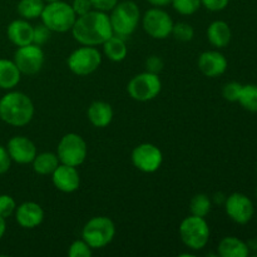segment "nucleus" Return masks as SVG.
I'll return each instance as SVG.
<instances>
[{
  "instance_id": "nucleus-37",
  "label": "nucleus",
  "mask_w": 257,
  "mask_h": 257,
  "mask_svg": "<svg viewBox=\"0 0 257 257\" xmlns=\"http://www.w3.org/2000/svg\"><path fill=\"white\" fill-rule=\"evenodd\" d=\"M92 7L94 10H99V12H110L115 5L118 4V0H90Z\"/></svg>"
},
{
  "instance_id": "nucleus-22",
  "label": "nucleus",
  "mask_w": 257,
  "mask_h": 257,
  "mask_svg": "<svg viewBox=\"0 0 257 257\" xmlns=\"http://www.w3.org/2000/svg\"><path fill=\"white\" fill-rule=\"evenodd\" d=\"M22 73L18 69L14 60L0 59V88L13 89L20 82Z\"/></svg>"
},
{
  "instance_id": "nucleus-15",
  "label": "nucleus",
  "mask_w": 257,
  "mask_h": 257,
  "mask_svg": "<svg viewBox=\"0 0 257 257\" xmlns=\"http://www.w3.org/2000/svg\"><path fill=\"white\" fill-rule=\"evenodd\" d=\"M53 185L64 193H72L79 188L80 177L77 167L68 165H59L52 173Z\"/></svg>"
},
{
  "instance_id": "nucleus-12",
  "label": "nucleus",
  "mask_w": 257,
  "mask_h": 257,
  "mask_svg": "<svg viewBox=\"0 0 257 257\" xmlns=\"http://www.w3.org/2000/svg\"><path fill=\"white\" fill-rule=\"evenodd\" d=\"M132 162L137 170L145 173H153L163 162L162 152L152 143H142L132 152Z\"/></svg>"
},
{
  "instance_id": "nucleus-29",
  "label": "nucleus",
  "mask_w": 257,
  "mask_h": 257,
  "mask_svg": "<svg viewBox=\"0 0 257 257\" xmlns=\"http://www.w3.org/2000/svg\"><path fill=\"white\" fill-rule=\"evenodd\" d=\"M171 34H173V37L177 40H180V42H190V40L193 39L195 30H193V28L188 23L180 22L177 24H173Z\"/></svg>"
},
{
  "instance_id": "nucleus-10",
  "label": "nucleus",
  "mask_w": 257,
  "mask_h": 257,
  "mask_svg": "<svg viewBox=\"0 0 257 257\" xmlns=\"http://www.w3.org/2000/svg\"><path fill=\"white\" fill-rule=\"evenodd\" d=\"M14 63L22 74L34 75L40 72L44 64V52L40 45L34 43L24 47H18L14 54Z\"/></svg>"
},
{
  "instance_id": "nucleus-4",
  "label": "nucleus",
  "mask_w": 257,
  "mask_h": 257,
  "mask_svg": "<svg viewBox=\"0 0 257 257\" xmlns=\"http://www.w3.org/2000/svg\"><path fill=\"white\" fill-rule=\"evenodd\" d=\"M40 18L43 24L47 25L52 32L65 33L72 30L77 20V14L73 10L72 5L62 0H57L45 5Z\"/></svg>"
},
{
  "instance_id": "nucleus-7",
  "label": "nucleus",
  "mask_w": 257,
  "mask_h": 257,
  "mask_svg": "<svg viewBox=\"0 0 257 257\" xmlns=\"http://www.w3.org/2000/svg\"><path fill=\"white\" fill-rule=\"evenodd\" d=\"M87 143L77 133H68L58 145V158L63 165L78 167L87 158Z\"/></svg>"
},
{
  "instance_id": "nucleus-6",
  "label": "nucleus",
  "mask_w": 257,
  "mask_h": 257,
  "mask_svg": "<svg viewBox=\"0 0 257 257\" xmlns=\"http://www.w3.org/2000/svg\"><path fill=\"white\" fill-rule=\"evenodd\" d=\"M180 236L182 242L191 250H202L210 238V227L205 217L190 216L180 225Z\"/></svg>"
},
{
  "instance_id": "nucleus-38",
  "label": "nucleus",
  "mask_w": 257,
  "mask_h": 257,
  "mask_svg": "<svg viewBox=\"0 0 257 257\" xmlns=\"http://www.w3.org/2000/svg\"><path fill=\"white\" fill-rule=\"evenodd\" d=\"M12 165V158H10L9 152L5 147L0 146V175L8 172Z\"/></svg>"
},
{
  "instance_id": "nucleus-32",
  "label": "nucleus",
  "mask_w": 257,
  "mask_h": 257,
  "mask_svg": "<svg viewBox=\"0 0 257 257\" xmlns=\"http://www.w3.org/2000/svg\"><path fill=\"white\" fill-rule=\"evenodd\" d=\"M17 210V205L12 196L0 195V216L4 218L10 217Z\"/></svg>"
},
{
  "instance_id": "nucleus-3",
  "label": "nucleus",
  "mask_w": 257,
  "mask_h": 257,
  "mask_svg": "<svg viewBox=\"0 0 257 257\" xmlns=\"http://www.w3.org/2000/svg\"><path fill=\"white\" fill-rule=\"evenodd\" d=\"M110 12L112 14L109 15V20L113 34L123 39L131 37L135 33L141 19L138 5L132 0H125V2L118 3Z\"/></svg>"
},
{
  "instance_id": "nucleus-9",
  "label": "nucleus",
  "mask_w": 257,
  "mask_h": 257,
  "mask_svg": "<svg viewBox=\"0 0 257 257\" xmlns=\"http://www.w3.org/2000/svg\"><path fill=\"white\" fill-rule=\"evenodd\" d=\"M161 89H162V83L158 74H153L147 70L133 77L127 87L131 97L138 102H148L155 99L160 94Z\"/></svg>"
},
{
  "instance_id": "nucleus-30",
  "label": "nucleus",
  "mask_w": 257,
  "mask_h": 257,
  "mask_svg": "<svg viewBox=\"0 0 257 257\" xmlns=\"http://www.w3.org/2000/svg\"><path fill=\"white\" fill-rule=\"evenodd\" d=\"M68 255L70 257H90L92 247L84 240H77L70 245Z\"/></svg>"
},
{
  "instance_id": "nucleus-34",
  "label": "nucleus",
  "mask_w": 257,
  "mask_h": 257,
  "mask_svg": "<svg viewBox=\"0 0 257 257\" xmlns=\"http://www.w3.org/2000/svg\"><path fill=\"white\" fill-rule=\"evenodd\" d=\"M146 69L153 74H158L163 69V60L157 55H152L146 60Z\"/></svg>"
},
{
  "instance_id": "nucleus-17",
  "label": "nucleus",
  "mask_w": 257,
  "mask_h": 257,
  "mask_svg": "<svg viewBox=\"0 0 257 257\" xmlns=\"http://www.w3.org/2000/svg\"><path fill=\"white\" fill-rule=\"evenodd\" d=\"M17 222L23 228H35L44 220V211L35 202H24L15 210Z\"/></svg>"
},
{
  "instance_id": "nucleus-5",
  "label": "nucleus",
  "mask_w": 257,
  "mask_h": 257,
  "mask_svg": "<svg viewBox=\"0 0 257 257\" xmlns=\"http://www.w3.org/2000/svg\"><path fill=\"white\" fill-rule=\"evenodd\" d=\"M115 235L114 223L110 218L93 217L84 225L82 237L92 248H103L112 242Z\"/></svg>"
},
{
  "instance_id": "nucleus-18",
  "label": "nucleus",
  "mask_w": 257,
  "mask_h": 257,
  "mask_svg": "<svg viewBox=\"0 0 257 257\" xmlns=\"http://www.w3.org/2000/svg\"><path fill=\"white\" fill-rule=\"evenodd\" d=\"M33 29L34 27H32L27 20L18 19L10 23L7 34L13 44L17 47H24L33 43Z\"/></svg>"
},
{
  "instance_id": "nucleus-13",
  "label": "nucleus",
  "mask_w": 257,
  "mask_h": 257,
  "mask_svg": "<svg viewBox=\"0 0 257 257\" xmlns=\"http://www.w3.org/2000/svg\"><path fill=\"white\" fill-rule=\"evenodd\" d=\"M225 210L228 217L238 225H246L250 222L255 213L252 201L246 195L238 192L226 197Z\"/></svg>"
},
{
  "instance_id": "nucleus-26",
  "label": "nucleus",
  "mask_w": 257,
  "mask_h": 257,
  "mask_svg": "<svg viewBox=\"0 0 257 257\" xmlns=\"http://www.w3.org/2000/svg\"><path fill=\"white\" fill-rule=\"evenodd\" d=\"M240 104L250 112H257V85L256 84H246L242 85L240 98H238Z\"/></svg>"
},
{
  "instance_id": "nucleus-24",
  "label": "nucleus",
  "mask_w": 257,
  "mask_h": 257,
  "mask_svg": "<svg viewBox=\"0 0 257 257\" xmlns=\"http://www.w3.org/2000/svg\"><path fill=\"white\" fill-rule=\"evenodd\" d=\"M33 170L38 175L47 176L52 175L55 171V168L59 166V158L55 153L52 152H43L35 156L33 160Z\"/></svg>"
},
{
  "instance_id": "nucleus-16",
  "label": "nucleus",
  "mask_w": 257,
  "mask_h": 257,
  "mask_svg": "<svg viewBox=\"0 0 257 257\" xmlns=\"http://www.w3.org/2000/svg\"><path fill=\"white\" fill-rule=\"evenodd\" d=\"M198 68L201 72L210 78L222 75L227 69V59L225 55L216 50L203 52L198 58Z\"/></svg>"
},
{
  "instance_id": "nucleus-35",
  "label": "nucleus",
  "mask_w": 257,
  "mask_h": 257,
  "mask_svg": "<svg viewBox=\"0 0 257 257\" xmlns=\"http://www.w3.org/2000/svg\"><path fill=\"white\" fill-rule=\"evenodd\" d=\"M72 8L75 14H77V17L87 14L88 12L93 9L90 0H73Z\"/></svg>"
},
{
  "instance_id": "nucleus-40",
  "label": "nucleus",
  "mask_w": 257,
  "mask_h": 257,
  "mask_svg": "<svg viewBox=\"0 0 257 257\" xmlns=\"http://www.w3.org/2000/svg\"><path fill=\"white\" fill-rule=\"evenodd\" d=\"M5 231H7V222H5V218L0 216V238L4 236Z\"/></svg>"
},
{
  "instance_id": "nucleus-1",
  "label": "nucleus",
  "mask_w": 257,
  "mask_h": 257,
  "mask_svg": "<svg viewBox=\"0 0 257 257\" xmlns=\"http://www.w3.org/2000/svg\"><path fill=\"white\" fill-rule=\"evenodd\" d=\"M72 34L82 45L95 47L103 44L113 35L109 17L104 12L90 10L87 14L77 17L72 28Z\"/></svg>"
},
{
  "instance_id": "nucleus-11",
  "label": "nucleus",
  "mask_w": 257,
  "mask_h": 257,
  "mask_svg": "<svg viewBox=\"0 0 257 257\" xmlns=\"http://www.w3.org/2000/svg\"><path fill=\"white\" fill-rule=\"evenodd\" d=\"M143 29L155 39H166L172 33L173 20L168 13L160 8L147 10L142 19Z\"/></svg>"
},
{
  "instance_id": "nucleus-41",
  "label": "nucleus",
  "mask_w": 257,
  "mask_h": 257,
  "mask_svg": "<svg viewBox=\"0 0 257 257\" xmlns=\"http://www.w3.org/2000/svg\"><path fill=\"white\" fill-rule=\"evenodd\" d=\"M44 2H48V3H50V2H57V0H44Z\"/></svg>"
},
{
  "instance_id": "nucleus-14",
  "label": "nucleus",
  "mask_w": 257,
  "mask_h": 257,
  "mask_svg": "<svg viewBox=\"0 0 257 257\" xmlns=\"http://www.w3.org/2000/svg\"><path fill=\"white\" fill-rule=\"evenodd\" d=\"M10 158L19 165L32 163L37 156V147L29 138L23 136H15L8 142L7 147Z\"/></svg>"
},
{
  "instance_id": "nucleus-42",
  "label": "nucleus",
  "mask_w": 257,
  "mask_h": 257,
  "mask_svg": "<svg viewBox=\"0 0 257 257\" xmlns=\"http://www.w3.org/2000/svg\"><path fill=\"white\" fill-rule=\"evenodd\" d=\"M256 197H257V188H256Z\"/></svg>"
},
{
  "instance_id": "nucleus-28",
  "label": "nucleus",
  "mask_w": 257,
  "mask_h": 257,
  "mask_svg": "<svg viewBox=\"0 0 257 257\" xmlns=\"http://www.w3.org/2000/svg\"><path fill=\"white\" fill-rule=\"evenodd\" d=\"M173 9L181 15H192L201 8V0H172Z\"/></svg>"
},
{
  "instance_id": "nucleus-21",
  "label": "nucleus",
  "mask_w": 257,
  "mask_h": 257,
  "mask_svg": "<svg viewBox=\"0 0 257 257\" xmlns=\"http://www.w3.org/2000/svg\"><path fill=\"white\" fill-rule=\"evenodd\" d=\"M208 42L216 48H225L231 42V29L228 24L222 20L211 23L207 29Z\"/></svg>"
},
{
  "instance_id": "nucleus-33",
  "label": "nucleus",
  "mask_w": 257,
  "mask_h": 257,
  "mask_svg": "<svg viewBox=\"0 0 257 257\" xmlns=\"http://www.w3.org/2000/svg\"><path fill=\"white\" fill-rule=\"evenodd\" d=\"M241 89H242V85L237 82H230L223 87L222 89V95L226 100L228 102H238V98H240Z\"/></svg>"
},
{
  "instance_id": "nucleus-31",
  "label": "nucleus",
  "mask_w": 257,
  "mask_h": 257,
  "mask_svg": "<svg viewBox=\"0 0 257 257\" xmlns=\"http://www.w3.org/2000/svg\"><path fill=\"white\" fill-rule=\"evenodd\" d=\"M50 35H52V30L42 23L33 29V43L37 45L45 44L50 39Z\"/></svg>"
},
{
  "instance_id": "nucleus-20",
  "label": "nucleus",
  "mask_w": 257,
  "mask_h": 257,
  "mask_svg": "<svg viewBox=\"0 0 257 257\" xmlns=\"http://www.w3.org/2000/svg\"><path fill=\"white\" fill-rule=\"evenodd\" d=\"M218 255L221 257H247L250 253L247 243L237 237H225L218 243Z\"/></svg>"
},
{
  "instance_id": "nucleus-19",
  "label": "nucleus",
  "mask_w": 257,
  "mask_h": 257,
  "mask_svg": "<svg viewBox=\"0 0 257 257\" xmlns=\"http://www.w3.org/2000/svg\"><path fill=\"white\" fill-rule=\"evenodd\" d=\"M88 119L94 127L104 128L110 124L113 119V109L109 103L95 100L88 108Z\"/></svg>"
},
{
  "instance_id": "nucleus-2",
  "label": "nucleus",
  "mask_w": 257,
  "mask_h": 257,
  "mask_svg": "<svg viewBox=\"0 0 257 257\" xmlns=\"http://www.w3.org/2000/svg\"><path fill=\"white\" fill-rule=\"evenodd\" d=\"M34 115V104L22 92H9L0 99V119L13 127L27 125Z\"/></svg>"
},
{
  "instance_id": "nucleus-25",
  "label": "nucleus",
  "mask_w": 257,
  "mask_h": 257,
  "mask_svg": "<svg viewBox=\"0 0 257 257\" xmlns=\"http://www.w3.org/2000/svg\"><path fill=\"white\" fill-rule=\"evenodd\" d=\"M44 7V0H20L17 9L23 19L32 20L42 15Z\"/></svg>"
},
{
  "instance_id": "nucleus-8",
  "label": "nucleus",
  "mask_w": 257,
  "mask_h": 257,
  "mask_svg": "<svg viewBox=\"0 0 257 257\" xmlns=\"http://www.w3.org/2000/svg\"><path fill=\"white\" fill-rule=\"evenodd\" d=\"M100 63H102V55H100L99 50L95 49L94 47H89V45H84V47L75 49L68 57L67 60L70 72L79 77L94 73L99 68Z\"/></svg>"
},
{
  "instance_id": "nucleus-23",
  "label": "nucleus",
  "mask_w": 257,
  "mask_h": 257,
  "mask_svg": "<svg viewBox=\"0 0 257 257\" xmlns=\"http://www.w3.org/2000/svg\"><path fill=\"white\" fill-rule=\"evenodd\" d=\"M103 50H104V54L107 55L108 59H110L112 62H122L127 57V45L123 38L118 37V35L113 34L109 39L105 40L103 43Z\"/></svg>"
},
{
  "instance_id": "nucleus-39",
  "label": "nucleus",
  "mask_w": 257,
  "mask_h": 257,
  "mask_svg": "<svg viewBox=\"0 0 257 257\" xmlns=\"http://www.w3.org/2000/svg\"><path fill=\"white\" fill-rule=\"evenodd\" d=\"M148 3H150L151 5H153V7H166V5L171 4L172 3V0H147Z\"/></svg>"
},
{
  "instance_id": "nucleus-27",
  "label": "nucleus",
  "mask_w": 257,
  "mask_h": 257,
  "mask_svg": "<svg viewBox=\"0 0 257 257\" xmlns=\"http://www.w3.org/2000/svg\"><path fill=\"white\" fill-rule=\"evenodd\" d=\"M190 210L193 216L206 217L211 211V200L205 193H198L191 200Z\"/></svg>"
},
{
  "instance_id": "nucleus-36",
  "label": "nucleus",
  "mask_w": 257,
  "mask_h": 257,
  "mask_svg": "<svg viewBox=\"0 0 257 257\" xmlns=\"http://www.w3.org/2000/svg\"><path fill=\"white\" fill-rule=\"evenodd\" d=\"M230 0H201V4L210 12H221L228 5Z\"/></svg>"
}]
</instances>
